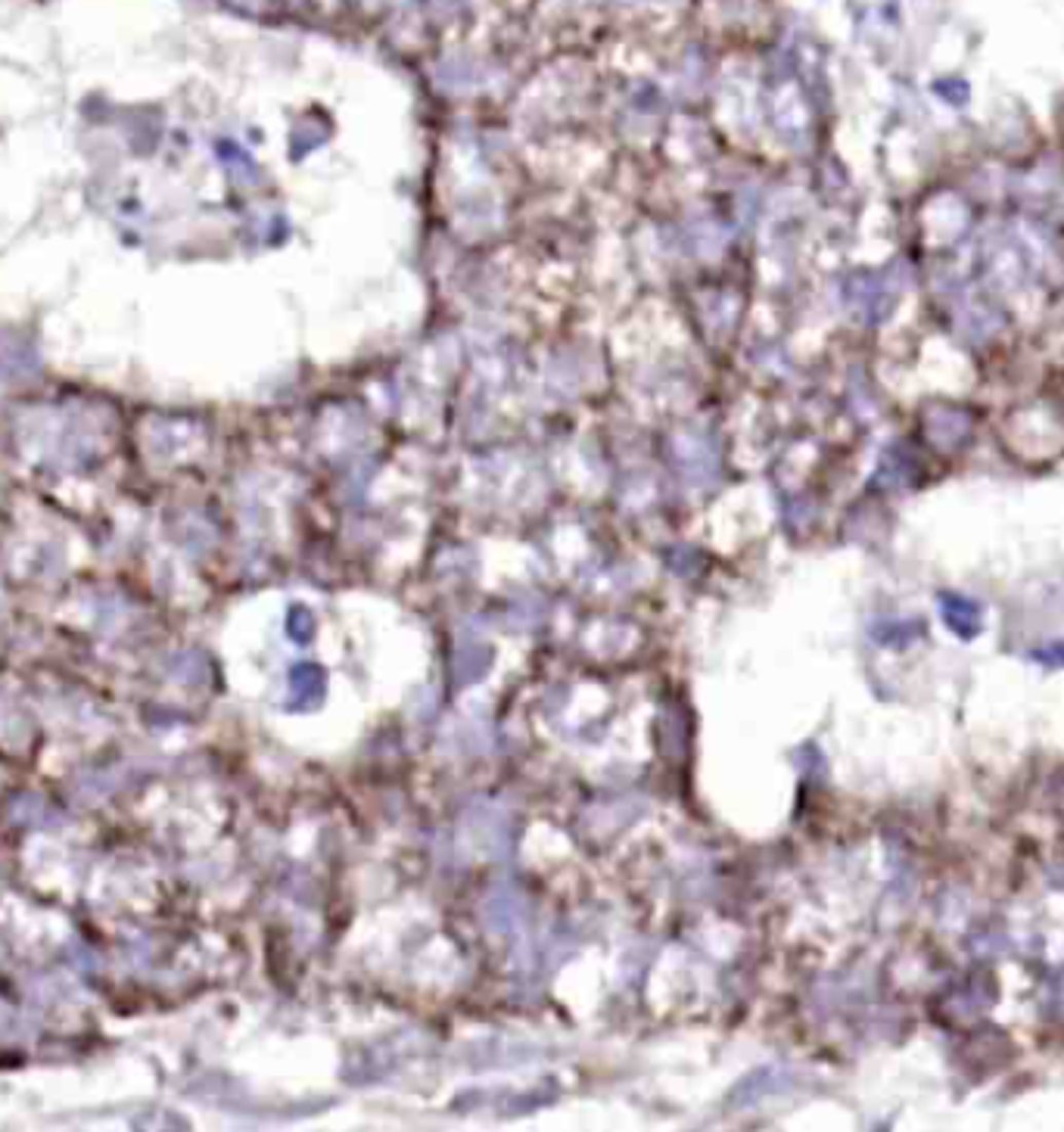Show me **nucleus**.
Listing matches in <instances>:
<instances>
[{
    "instance_id": "f257e3e1",
    "label": "nucleus",
    "mask_w": 1064,
    "mask_h": 1132,
    "mask_svg": "<svg viewBox=\"0 0 1064 1132\" xmlns=\"http://www.w3.org/2000/svg\"><path fill=\"white\" fill-rule=\"evenodd\" d=\"M940 613H943L946 626L962 638H972L981 629V607L968 598L940 595Z\"/></svg>"
},
{
    "instance_id": "f03ea898",
    "label": "nucleus",
    "mask_w": 1064,
    "mask_h": 1132,
    "mask_svg": "<svg viewBox=\"0 0 1064 1132\" xmlns=\"http://www.w3.org/2000/svg\"><path fill=\"white\" fill-rule=\"evenodd\" d=\"M1036 659H1042V663H1055V666H1064V644H1055V647H1049V650L1036 653Z\"/></svg>"
}]
</instances>
